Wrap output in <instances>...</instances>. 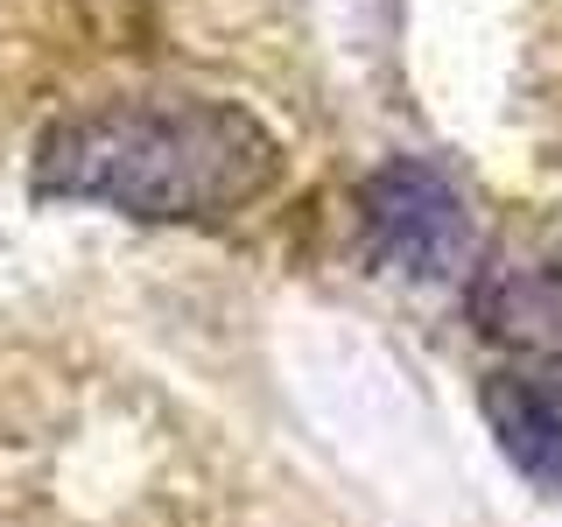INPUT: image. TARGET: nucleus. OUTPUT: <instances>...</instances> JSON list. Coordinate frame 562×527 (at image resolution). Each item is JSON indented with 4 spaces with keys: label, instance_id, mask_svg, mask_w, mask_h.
Listing matches in <instances>:
<instances>
[{
    "label": "nucleus",
    "instance_id": "nucleus-2",
    "mask_svg": "<svg viewBox=\"0 0 562 527\" xmlns=\"http://www.w3.org/2000/svg\"><path fill=\"white\" fill-rule=\"evenodd\" d=\"M359 233L366 254L401 281H464L479 268V218L464 190L429 162H386L359 190Z\"/></svg>",
    "mask_w": 562,
    "mask_h": 527
},
{
    "label": "nucleus",
    "instance_id": "nucleus-3",
    "mask_svg": "<svg viewBox=\"0 0 562 527\" xmlns=\"http://www.w3.org/2000/svg\"><path fill=\"white\" fill-rule=\"evenodd\" d=\"M471 316L492 345L562 359V268L555 260H499L471 289Z\"/></svg>",
    "mask_w": 562,
    "mask_h": 527
},
{
    "label": "nucleus",
    "instance_id": "nucleus-4",
    "mask_svg": "<svg viewBox=\"0 0 562 527\" xmlns=\"http://www.w3.org/2000/svg\"><path fill=\"white\" fill-rule=\"evenodd\" d=\"M485 422L499 436V450L520 464V479L562 500V380L535 373H492L485 380Z\"/></svg>",
    "mask_w": 562,
    "mask_h": 527
},
{
    "label": "nucleus",
    "instance_id": "nucleus-1",
    "mask_svg": "<svg viewBox=\"0 0 562 527\" xmlns=\"http://www.w3.org/2000/svg\"><path fill=\"white\" fill-rule=\"evenodd\" d=\"M281 148L233 99H113L64 113L35 141L43 204H105L148 225L233 218L274 183Z\"/></svg>",
    "mask_w": 562,
    "mask_h": 527
}]
</instances>
